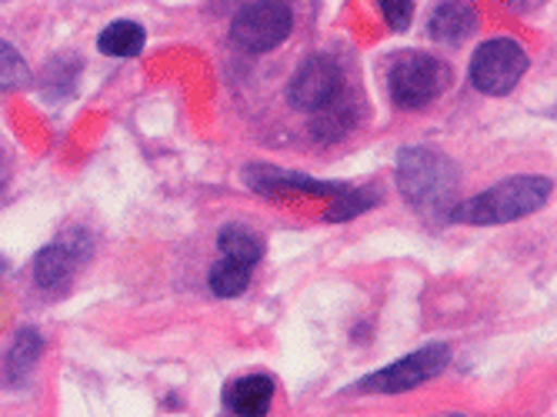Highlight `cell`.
Returning <instances> with one entry per match:
<instances>
[{
	"instance_id": "cell-1",
	"label": "cell",
	"mask_w": 557,
	"mask_h": 417,
	"mask_svg": "<svg viewBox=\"0 0 557 417\" xmlns=\"http://www.w3.org/2000/svg\"><path fill=\"white\" fill-rule=\"evenodd\" d=\"M554 181L524 174V177H508L461 204H454L447 211V221L454 224H471V228H494V224H511L528 214H537L541 207L550 200Z\"/></svg>"
},
{
	"instance_id": "cell-11",
	"label": "cell",
	"mask_w": 557,
	"mask_h": 417,
	"mask_svg": "<svg viewBox=\"0 0 557 417\" xmlns=\"http://www.w3.org/2000/svg\"><path fill=\"white\" fill-rule=\"evenodd\" d=\"M478 30V11L471 0H441L428 17V34L441 44H461Z\"/></svg>"
},
{
	"instance_id": "cell-2",
	"label": "cell",
	"mask_w": 557,
	"mask_h": 417,
	"mask_svg": "<svg viewBox=\"0 0 557 417\" xmlns=\"http://www.w3.org/2000/svg\"><path fill=\"white\" fill-rule=\"evenodd\" d=\"M397 191L421 214H447L444 204L458 191V168L428 147H404L397 154Z\"/></svg>"
},
{
	"instance_id": "cell-4",
	"label": "cell",
	"mask_w": 557,
	"mask_h": 417,
	"mask_svg": "<svg viewBox=\"0 0 557 417\" xmlns=\"http://www.w3.org/2000/svg\"><path fill=\"white\" fill-rule=\"evenodd\" d=\"M294 30V11L287 0H255L244 4L231 21V44L244 54H268Z\"/></svg>"
},
{
	"instance_id": "cell-10",
	"label": "cell",
	"mask_w": 557,
	"mask_h": 417,
	"mask_svg": "<svg viewBox=\"0 0 557 417\" xmlns=\"http://www.w3.org/2000/svg\"><path fill=\"white\" fill-rule=\"evenodd\" d=\"M77 265H81V254L71 244L54 241V244H47V247L37 250V257H34V281H37V287L58 294V291H64L71 284Z\"/></svg>"
},
{
	"instance_id": "cell-15",
	"label": "cell",
	"mask_w": 557,
	"mask_h": 417,
	"mask_svg": "<svg viewBox=\"0 0 557 417\" xmlns=\"http://www.w3.org/2000/svg\"><path fill=\"white\" fill-rule=\"evenodd\" d=\"M334 197H337V200H334V207L324 214V221H331V224H344V221L358 218V214H364V211H371V207H377V204H381V194H377V187H374V184H371V187H358V191L341 187Z\"/></svg>"
},
{
	"instance_id": "cell-9",
	"label": "cell",
	"mask_w": 557,
	"mask_h": 417,
	"mask_svg": "<svg viewBox=\"0 0 557 417\" xmlns=\"http://www.w3.org/2000/svg\"><path fill=\"white\" fill-rule=\"evenodd\" d=\"M271 401H274V378L271 375H244V378L227 381L224 391H221L224 410L237 414V417L268 414Z\"/></svg>"
},
{
	"instance_id": "cell-16",
	"label": "cell",
	"mask_w": 557,
	"mask_h": 417,
	"mask_svg": "<svg viewBox=\"0 0 557 417\" xmlns=\"http://www.w3.org/2000/svg\"><path fill=\"white\" fill-rule=\"evenodd\" d=\"M208 284H211V291H214L218 297H237V294H244L247 284H250V268L237 265V260L221 257L218 265L211 268V274H208Z\"/></svg>"
},
{
	"instance_id": "cell-7",
	"label": "cell",
	"mask_w": 557,
	"mask_h": 417,
	"mask_svg": "<svg viewBox=\"0 0 557 417\" xmlns=\"http://www.w3.org/2000/svg\"><path fill=\"white\" fill-rule=\"evenodd\" d=\"M341 84H344V71L334 58L327 54L308 58L287 84V103L297 111L318 114L341 97Z\"/></svg>"
},
{
	"instance_id": "cell-6",
	"label": "cell",
	"mask_w": 557,
	"mask_h": 417,
	"mask_svg": "<svg viewBox=\"0 0 557 417\" xmlns=\"http://www.w3.org/2000/svg\"><path fill=\"white\" fill-rule=\"evenodd\" d=\"M528 64L531 61L518 40L511 37L484 40L471 58V84L487 97H504L521 84V77L528 74Z\"/></svg>"
},
{
	"instance_id": "cell-12",
	"label": "cell",
	"mask_w": 557,
	"mask_h": 417,
	"mask_svg": "<svg viewBox=\"0 0 557 417\" xmlns=\"http://www.w3.org/2000/svg\"><path fill=\"white\" fill-rule=\"evenodd\" d=\"M44 354V338L34 328H21L14 344L0 354V384L4 388H17L30 378V371L37 368V360Z\"/></svg>"
},
{
	"instance_id": "cell-13",
	"label": "cell",
	"mask_w": 557,
	"mask_h": 417,
	"mask_svg": "<svg viewBox=\"0 0 557 417\" xmlns=\"http://www.w3.org/2000/svg\"><path fill=\"white\" fill-rule=\"evenodd\" d=\"M218 247L227 260H237V265L244 268H255L258 260L264 257V237L255 231V228H247V224H224L221 234H218Z\"/></svg>"
},
{
	"instance_id": "cell-5",
	"label": "cell",
	"mask_w": 557,
	"mask_h": 417,
	"mask_svg": "<svg viewBox=\"0 0 557 417\" xmlns=\"http://www.w3.org/2000/svg\"><path fill=\"white\" fill-rule=\"evenodd\" d=\"M450 364V347L447 344H428L414 354H404L400 360L387 364V368L361 378L350 391L354 394H404L414 391L428 381H434Z\"/></svg>"
},
{
	"instance_id": "cell-14",
	"label": "cell",
	"mask_w": 557,
	"mask_h": 417,
	"mask_svg": "<svg viewBox=\"0 0 557 417\" xmlns=\"http://www.w3.org/2000/svg\"><path fill=\"white\" fill-rule=\"evenodd\" d=\"M147 44V34L137 21H114L97 34V50L108 58H137Z\"/></svg>"
},
{
	"instance_id": "cell-19",
	"label": "cell",
	"mask_w": 557,
	"mask_h": 417,
	"mask_svg": "<svg viewBox=\"0 0 557 417\" xmlns=\"http://www.w3.org/2000/svg\"><path fill=\"white\" fill-rule=\"evenodd\" d=\"M377 8H381V17L387 21V27L397 34H404L414 21V0H377Z\"/></svg>"
},
{
	"instance_id": "cell-18",
	"label": "cell",
	"mask_w": 557,
	"mask_h": 417,
	"mask_svg": "<svg viewBox=\"0 0 557 417\" xmlns=\"http://www.w3.org/2000/svg\"><path fill=\"white\" fill-rule=\"evenodd\" d=\"M354 118H358V114H354V108H334V103H327V108H324V114H318L314 118V124H311V131L321 137V140H337V137H344L350 127H354Z\"/></svg>"
},
{
	"instance_id": "cell-17",
	"label": "cell",
	"mask_w": 557,
	"mask_h": 417,
	"mask_svg": "<svg viewBox=\"0 0 557 417\" xmlns=\"http://www.w3.org/2000/svg\"><path fill=\"white\" fill-rule=\"evenodd\" d=\"M30 84V68L21 58V50L0 40V90H17Z\"/></svg>"
},
{
	"instance_id": "cell-8",
	"label": "cell",
	"mask_w": 557,
	"mask_h": 417,
	"mask_svg": "<svg viewBox=\"0 0 557 417\" xmlns=\"http://www.w3.org/2000/svg\"><path fill=\"white\" fill-rule=\"evenodd\" d=\"M240 181H244L247 191H255L261 197H294V194L334 197L344 187V184L314 181L308 174H297V171H287V168H274V164H247Z\"/></svg>"
},
{
	"instance_id": "cell-3",
	"label": "cell",
	"mask_w": 557,
	"mask_h": 417,
	"mask_svg": "<svg viewBox=\"0 0 557 417\" xmlns=\"http://www.w3.org/2000/svg\"><path fill=\"white\" fill-rule=\"evenodd\" d=\"M450 87V68L424 50H404L387 68V94L397 108L421 111Z\"/></svg>"
}]
</instances>
